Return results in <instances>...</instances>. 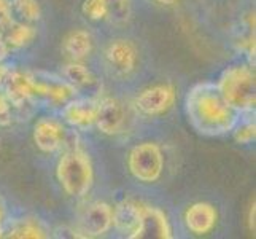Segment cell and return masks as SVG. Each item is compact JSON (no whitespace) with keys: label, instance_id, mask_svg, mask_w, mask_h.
Listing matches in <instances>:
<instances>
[{"label":"cell","instance_id":"cell-1","mask_svg":"<svg viewBox=\"0 0 256 239\" xmlns=\"http://www.w3.org/2000/svg\"><path fill=\"white\" fill-rule=\"evenodd\" d=\"M184 115L194 131L207 137L228 136L240 115L220 94L215 82L192 85L184 96Z\"/></svg>","mask_w":256,"mask_h":239},{"label":"cell","instance_id":"cell-2","mask_svg":"<svg viewBox=\"0 0 256 239\" xmlns=\"http://www.w3.org/2000/svg\"><path fill=\"white\" fill-rule=\"evenodd\" d=\"M58 155L54 177L60 190L68 198H86L96 182V167L91 153L82 144H68Z\"/></svg>","mask_w":256,"mask_h":239},{"label":"cell","instance_id":"cell-3","mask_svg":"<svg viewBox=\"0 0 256 239\" xmlns=\"http://www.w3.org/2000/svg\"><path fill=\"white\" fill-rule=\"evenodd\" d=\"M215 85L223 99L237 113H253L256 104V74L252 61L240 59L226 66Z\"/></svg>","mask_w":256,"mask_h":239},{"label":"cell","instance_id":"cell-4","mask_svg":"<svg viewBox=\"0 0 256 239\" xmlns=\"http://www.w3.org/2000/svg\"><path fill=\"white\" fill-rule=\"evenodd\" d=\"M126 167L136 182L144 185L158 183L162 179L166 169V155L162 147L154 140L137 142L129 150Z\"/></svg>","mask_w":256,"mask_h":239},{"label":"cell","instance_id":"cell-5","mask_svg":"<svg viewBox=\"0 0 256 239\" xmlns=\"http://www.w3.org/2000/svg\"><path fill=\"white\" fill-rule=\"evenodd\" d=\"M176 104V88L170 82H158L142 88L132 99V110L138 117L154 120L169 115Z\"/></svg>","mask_w":256,"mask_h":239},{"label":"cell","instance_id":"cell-6","mask_svg":"<svg viewBox=\"0 0 256 239\" xmlns=\"http://www.w3.org/2000/svg\"><path fill=\"white\" fill-rule=\"evenodd\" d=\"M29 88L34 105L46 104L52 109H60L62 105L78 94L62 75H54L40 70H29Z\"/></svg>","mask_w":256,"mask_h":239},{"label":"cell","instance_id":"cell-7","mask_svg":"<svg viewBox=\"0 0 256 239\" xmlns=\"http://www.w3.org/2000/svg\"><path fill=\"white\" fill-rule=\"evenodd\" d=\"M102 63L107 72L120 80H126L134 75L140 64L138 47L134 42L118 37L105 43L102 50Z\"/></svg>","mask_w":256,"mask_h":239},{"label":"cell","instance_id":"cell-8","mask_svg":"<svg viewBox=\"0 0 256 239\" xmlns=\"http://www.w3.org/2000/svg\"><path fill=\"white\" fill-rule=\"evenodd\" d=\"M32 142L42 155H58L68 145V126L60 117H40L32 126Z\"/></svg>","mask_w":256,"mask_h":239},{"label":"cell","instance_id":"cell-9","mask_svg":"<svg viewBox=\"0 0 256 239\" xmlns=\"http://www.w3.org/2000/svg\"><path fill=\"white\" fill-rule=\"evenodd\" d=\"M113 229V206L104 199L88 202L76 220L75 233L82 237H100Z\"/></svg>","mask_w":256,"mask_h":239},{"label":"cell","instance_id":"cell-10","mask_svg":"<svg viewBox=\"0 0 256 239\" xmlns=\"http://www.w3.org/2000/svg\"><path fill=\"white\" fill-rule=\"evenodd\" d=\"M100 94H76L59 109V117L74 131H90L96 126Z\"/></svg>","mask_w":256,"mask_h":239},{"label":"cell","instance_id":"cell-11","mask_svg":"<svg viewBox=\"0 0 256 239\" xmlns=\"http://www.w3.org/2000/svg\"><path fill=\"white\" fill-rule=\"evenodd\" d=\"M129 123L128 107L114 96H100L96 129L107 137H116L126 131Z\"/></svg>","mask_w":256,"mask_h":239},{"label":"cell","instance_id":"cell-12","mask_svg":"<svg viewBox=\"0 0 256 239\" xmlns=\"http://www.w3.org/2000/svg\"><path fill=\"white\" fill-rule=\"evenodd\" d=\"M37 40V28L30 23L12 20L0 23V55L6 56L12 53L28 50Z\"/></svg>","mask_w":256,"mask_h":239},{"label":"cell","instance_id":"cell-13","mask_svg":"<svg viewBox=\"0 0 256 239\" xmlns=\"http://www.w3.org/2000/svg\"><path fill=\"white\" fill-rule=\"evenodd\" d=\"M220 214L215 204L208 201H196L183 212L184 229L192 236H207L218 225Z\"/></svg>","mask_w":256,"mask_h":239},{"label":"cell","instance_id":"cell-14","mask_svg":"<svg viewBox=\"0 0 256 239\" xmlns=\"http://www.w3.org/2000/svg\"><path fill=\"white\" fill-rule=\"evenodd\" d=\"M142 204L138 199H122L113 206V229L122 237L138 239L142 223Z\"/></svg>","mask_w":256,"mask_h":239},{"label":"cell","instance_id":"cell-15","mask_svg":"<svg viewBox=\"0 0 256 239\" xmlns=\"http://www.w3.org/2000/svg\"><path fill=\"white\" fill-rule=\"evenodd\" d=\"M138 237H158L172 239L174 228L167 212L154 204L145 202L142 204V223H140Z\"/></svg>","mask_w":256,"mask_h":239},{"label":"cell","instance_id":"cell-16","mask_svg":"<svg viewBox=\"0 0 256 239\" xmlns=\"http://www.w3.org/2000/svg\"><path fill=\"white\" fill-rule=\"evenodd\" d=\"M96 48V40L91 31L88 29H74L70 31L60 42V53L66 63H86L92 56Z\"/></svg>","mask_w":256,"mask_h":239},{"label":"cell","instance_id":"cell-17","mask_svg":"<svg viewBox=\"0 0 256 239\" xmlns=\"http://www.w3.org/2000/svg\"><path fill=\"white\" fill-rule=\"evenodd\" d=\"M60 75L75 88L78 94L80 93L99 94L100 93V80L86 63H75V61L66 63Z\"/></svg>","mask_w":256,"mask_h":239},{"label":"cell","instance_id":"cell-18","mask_svg":"<svg viewBox=\"0 0 256 239\" xmlns=\"http://www.w3.org/2000/svg\"><path fill=\"white\" fill-rule=\"evenodd\" d=\"M5 236L13 239H43L50 236V229L35 215H24L8 220Z\"/></svg>","mask_w":256,"mask_h":239},{"label":"cell","instance_id":"cell-19","mask_svg":"<svg viewBox=\"0 0 256 239\" xmlns=\"http://www.w3.org/2000/svg\"><path fill=\"white\" fill-rule=\"evenodd\" d=\"M14 18H20L24 23H38L43 16V10L38 0H12Z\"/></svg>","mask_w":256,"mask_h":239},{"label":"cell","instance_id":"cell-20","mask_svg":"<svg viewBox=\"0 0 256 239\" xmlns=\"http://www.w3.org/2000/svg\"><path fill=\"white\" fill-rule=\"evenodd\" d=\"M229 134H231V137L239 145H250V144H253L254 139H256L254 118L240 115L239 121L236 123V126L232 128V131L229 132Z\"/></svg>","mask_w":256,"mask_h":239},{"label":"cell","instance_id":"cell-21","mask_svg":"<svg viewBox=\"0 0 256 239\" xmlns=\"http://www.w3.org/2000/svg\"><path fill=\"white\" fill-rule=\"evenodd\" d=\"M82 13L91 23H104L110 20L107 0H83Z\"/></svg>","mask_w":256,"mask_h":239},{"label":"cell","instance_id":"cell-22","mask_svg":"<svg viewBox=\"0 0 256 239\" xmlns=\"http://www.w3.org/2000/svg\"><path fill=\"white\" fill-rule=\"evenodd\" d=\"M14 105L10 97L6 96L5 90L0 86V128H8L14 123Z\"/></svg>","mask_w":256,"mask_h":239},{"label":"cell","instance_id":"cell-23","mask_svg":"<svg viewBox=\"0 0 256 239\" xmlns=\"http://www.w3.org/2000/svg\"><path fill=\"white\" fill-rule=\"evenodd\" d=\"M107 4L112 21L122 23L130 16L132 0H107Z\"/></svg>","mask_w":256,"mask_h":239},{"label":"cell","instance_id":"cell-24","mask_svg":"<svg viewBox=\"0 0 256 239\" xmlns=\"http://www.w3.org/2000/svg\"><path fill=\"white\" fill-rule=\"evenodd\" d=\"M14 20L12 0H0V23H8Z\"/></svg>","mask_w":256,"mask_h":239},{"label":"cell","instance_id":"cell-25","mask_svg":"<svg viewBox=\"0 0 256 239\" xmlns=\"http://www.w3.org/2000/svg\"><path fill=\"white\" fill-rule=\"evenodd\" d=\"M6 223H8V212H6V206L2 196H0V237L5 236Z\"/></svg>","mask_w":256,"mask_h":239},{"label":"cell","instance_id":"cell-26","mask_svg":"<svg viewBox=\"0 0 256 239\" xmlns=\"http://www.w3.org/2000/svg\"><path fill=\"white\" fill-rule=\"evenodd\" d=\"M10 64L6 63L5 61V56H2L0 55V86L4 85V82H5V78H6V75H8V72H10Z\"/></svg>","mask_w":256,"mask_h":239},{"label":"cell","instance_id":"cell-27","mask_svg":"<svg viewBox=\"0 0 256 239\" xmlns=\"http://www.w3.org/2000/svg\"><path fill=\"white\" fill-rule=\"evenodd\" d=\"M254 212H256V207H254V199L248 207V215H246V225H248V229L250 231H254Z\"/></svg>","mask_w":256,"mask_h":239},{"label":"cell","instance_id":"cell-28","mask_svg":"<svg viewBox=\"0 0 256 239\" xmlns=\"http://www.w3.org/2000/svg\"><path fill=\"white\" fill-rule=\"evenodd\" d=\"M154 4H158V5H164V7H172V5H175L176 4V0H153Z\"/></svg>","mask_w":256,"mask_h":239}]
</instances>
